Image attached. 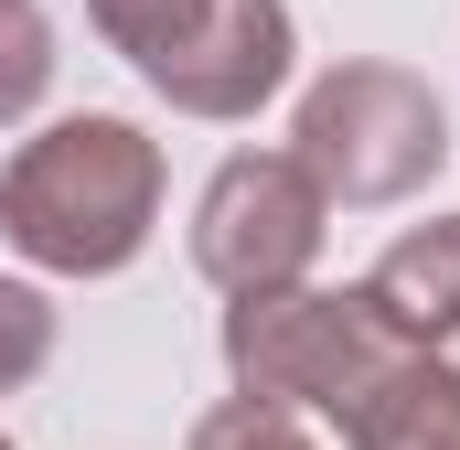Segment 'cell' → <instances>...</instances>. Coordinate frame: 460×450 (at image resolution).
<instances>
[{"label":"cell","mask_w":460,"mask_h":450,"mask_svg":"<svg viewBox=\"0 0 460 450\" xmlns=\"http://www.w3.org/2000/svg\"><path fill=\"white\" fill-rule=\"evenodd\" d=\"M161 225V140L139 118H54L0 161V236L54 279H118Z\"/></svg>","instance_id":"1"},{"label":"cell","mask_w":460,"mask_h":450,"mask_svg":"<svg viewBox=\"0 0 460 450\" xmlns=\"http://www.w3.org/2000/svg\"><path fill=\"white\" fill-rule=\"evenodd\" d=\"M322 236H332V204L289 150H235V161H215V183L193 204V268L226 301H268L322 268Z\"/></svg>","instance_id":"4"},{"label":"cell","mask_w":460,"mask_h":450,"mask_svg":"<svg viewBox=\"0 0 460 450\" xmlns=\"http://www.w3.org/2000/svg\"><path fill=\"white\" fill-rule=\"evenodd\" d=\"M0 450H11V440H0Z\"/></svg>","instance_id":"12"},{"label":"cell","mask_w":460,"mask_h":450,"mask_svg":"<svg viewBox=\"0 0 460 450\" xmlns=\"http://www.w3.org/2000/svg\"><path fill=\"white\" fill-rule=\"evenodd\" d=\"M204 11H215V0H86L97 43H108L118 65H139V76H150V65H172V54L204 32Z\"/></svg>","instance_id":"8"},{"label":"cell","mask_w":460,"mask_h":450,"mask_svg":"<svg viewBox=\"0 0 460 450\" xmlns=\"http://www.w3.org/2000/svg\"><path fill=\"white\" fill-rule=\"evenodd\" d=\"M182 450H322L289 408H257V397H226L215 418H193V440Z\"/></svg>","instance_id":"11"},{"label":"cell","mask_w":460,"mask_h":450,"mask_svg":"<svg viewBox=\"0 0 460 450\" xmlns=\"http://www.w3.org/2000/svg\"><path fill=\"white\" fill-rule=\"evenodd\" d=\"M43 86H54V22L32 0H0V129L43 108Z\"/></svg>","instance_id":"9"},{"label":"cell","mask_w":460,"mask_h":450,"mask_svg":"<svg viewBox=\"0 0 460 450\" xmlns=\"http://www.w3.org/2000/svg\"><path fill=\"white\" fill-rule=\"evenodd\" d=\"M43 364H54V301L32 279H0V397L32 386Z\"/></svg>","instance_id":"10"},{"label":"cell","mask_w":460,"mask_h":450,"mask_svg":"<svg viewBox=\"0 0 460 450\" xmlns=\"http://www.w3.org/2000/svg\"><path fill=\"white\" fill-rule=\"evenodd\" d=\"M364 301L418 343V354H429V343H450V333H460V215L407 225V236L364 268Z\"/></svg>","instance_id":"6"},{"label":"cell","mask_w":460,"mask_h":450,"mask_svg":"<svg viewBox=\"0 0 460 450\" xmlns=\"http://www.w3.org/2000/svg\"><path fill=\"white\" fill-rule=\"evenodd\" d=\"M418 343L396 333L375 301H364V279L353 290H268V301H226V375L235 397H257V408H322L332 429H343L353 408L407 364Z\"/></svg>","instance_id":"3"},{"label":"cell","mask_w":460,"mask_h":450,"mask_svg":"<svg viewBox=\"0 0 460 450\" xmlns=\"http://www.w3.org/2000/svg\"><path fill=\"white\" fill-rule=\"evenodd\" d=\"M289 161L322 183V204L375 215V204H407V194L439 183V161H450V108H439L429 76L385 65V54H353V65H332V76L300 86Z\"/></svg>","instance_id":"2"},{"label":"cell","mask_w":460,"mask_h":450,"mask_svg":"<svg viewBox=\"0 0 460 450\" xmlns=\"http://www.w3.org/2000/svg\"><path fill=\"white\" fill-rule=\"evenodd\" d=\"M343 450H460V333L407 354L343 418Z\"/></svg>","instance_id":"7"},{"label":"cell","mask_w":460,"mask_h":450,"mask_svg":"<svg viewBox=\"0 0 460 450\" xmlns=\"http://www.w3.org/2000/svg\"><path fill=\"white\" fill-rule=\"evenodd\" d=\"M289 65H300L289 0H215L204 32H193L172 65H150V97H172L182 118H257L289 86Z\"/></svg>","instance_id":"5"}]
</instances>
